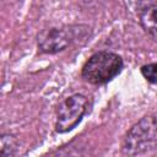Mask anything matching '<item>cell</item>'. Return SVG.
Instances as JSON below:
<instances>
[{"label":"cell","mask_w":157,"mask_h":157,"mask_svg":"<svg viewBox=\"0 0 157 157\" xmlns=\"http://www.w3.org/2000/svg\"><path fill=\"white\" fill-rule=\"evenodd\" d=\"M157 148V119L146 115L134 124L126 132L121 151L124 155L139 156L151 153Z\"/></svg>","instance_id":"obj_1"},{"label":"cell","mask_w":157,"mask_h":157,"mask_svg":"<svg viewBox=\"0 0 157 157\" xmlns=\"http://www.w3.org/2000/svg\"><path fill=\"white\" fill-rule=\"evenodd\" d=\"M124 63L120 55L113 52L101 50L88 58L82 66V78L92 85H104L117 77L123 70Z\"/></svg>","instance_id":"obj_2"},{"label":"cell","mask_w":157,"mask_h":157,"mask_svg":"<svg viewBox=\"0 0 157 157\" xmlns=\"http://www.w3.org/2000/svg\"><path fill=\"white\" fill-rule=\"evenodd\" d=\"M88 99L81 93H74L66 97L56 108L55 131L65 134L75 129L87 112Z\"/></svg>","instance_id":"obj_3"},{"label":"cell","mask_w":157,"mask_h":157,"mask_svg":"<svg viewBox=\"0 0 157 157\" xmlns=\"http://www.w3.org/2000/svg\"><path fill=\"white\" fill-rule=\"evenodd\" d=\"M74 39L71 27H52L42 31L37 37V44L44 54H56L65 50Z\"/></svg>","instance_id":"obj_4"},{"label":"cell","mask_w":157,"mask_h":157,"mask_svg":"<svg viewBox=\"0 0 157 157\" xmlns=\"http://www.w3.org/2000/svg\"><path fill=\"white\" fill-rule=\"evenodd\" d=\"M142 28L157 40V4H151L139 15Z\"/></svg>","instance_id":"obj_5"},{"label":"cell","mask_w":157,"mask_h":157,"mask_svg":"<svg viewBox=\"0 0 157 157\" xmlns=\"http://www.w3.org/2000/svg\"><path fill=\"white\" fill-rule=\"evenodd\" d=\"M20 152V141L10 134L1 135L0 157H13Z\"/></svg>","instance_id":"obj_6"},{"label":"cell","mask_w":157,"mask_h":157,"mask_svg":"<svg viewBox=\"0 0 157 157\" xmlns=\"http://www.w3.org/2000/svg\"><path fill=\"white\" fill-rule=\"evenodd\" d=\"M141 74L147 82L157 85V63H151L141 66Z\"/></svg>","instance_id":"obj_7"},{"label":"cell","mask_w":157,"mask_h":157,"mask_svg":"<svg viewBox=\"0 0 157 157\" xmlns=\"http://www.w3.org/2000/svg\"><path fill=\"white\" fill-rule=\"evenodd\" d=\"M124 2L129 11L140 15L147 6L152 4V0H124Z\"/></svg>","instance_id":"obj_8"}]
</instances>
